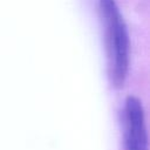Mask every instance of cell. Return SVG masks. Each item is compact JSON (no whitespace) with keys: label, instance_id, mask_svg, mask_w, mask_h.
I'll return each instance as SVG.
<instances>
[{"label":"cell","instance_id":"1","mask_svg":"<svg viewBox=\"0 0 150 150\" xmlns=\"http://www.w3.org/2000/svg\"><path fill=\"white\" fill-rule=\"evenodd\" d=\"M100 11L105 29L109 76L115 87H122L129 69V38L115 0H100Z\"/></svg>","mask_w":150,"mask_h":150},{"label":"cell","instance_id":"2","mask_svg":"<svg viewBox=\"0 0 150 150\" xmlns=\"http://www.w3.org/2000/svg\"><path fill=\"white\" fill-rule=\"evenodd\" d=\"M124 150H149L144 110L135 96L127 97L124 105Z\"/></svg>","mask_w":150,"mask_h":150}]
</instances>
